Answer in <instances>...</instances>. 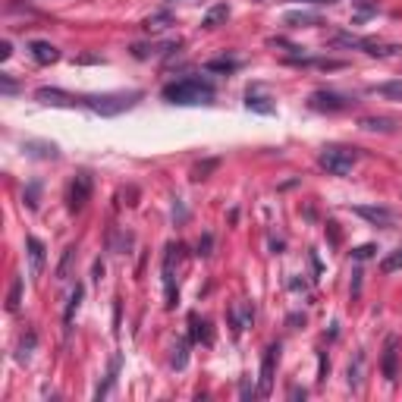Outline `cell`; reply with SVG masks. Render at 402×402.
Instances as JSON below:
<instances>
[{"label":"cell","instance_id":"cell-14","mask_svg":"<svg viewBox=\"0 0 402 402\" xmlns=\"http://www.w3.org/2000/svg\"><path fill=\"white\" fill-rule=\"evenodd\" d=\"M374 94H386V98H402V82H384L371 89Z\"/></svg>","mask_w":402,"mask_h":402},{"label":"cell","instance_id":"cell-3","mask_svg":"<svg viewBox=\"0 0 402 402\" xmlns=\"http://www.w3.org/2000/svg\"><path fill=\"white\" fill-rule=\"evenodd\" d=\"M355 160H358L355 151H346V148H327L324 155H320V167H324L327 173H333V177H346V173L355 167Z\"/></svg>","mask_w":402,"mask_h":402},{"label":"cell","instance_id":"cell-6","mask_svg":"<svg viewBox=\"0 0 402 402\" xmlns=\"http://www.w3.org/2000/svg\"><path fill=\"white\" fill-rule=\"evenodd\" d=\"M277 358H280V346H267L264 362H261V386H258V396H267L270 386H274V368H277Z\"/></svg>","mask_w":402,"mask_h":402},{"label":"cell","instance_id":"cell-25","mask_svg":"<svg viewBox=\"0 0 402 402\" xmlns=\"http://www.w3.org/2000/svg\"><path fill=\"white\" fill-rule=\"evenodd\" d=\"M189 320H192V324H195V327H204V324H199V318H189ZM195 336H204V340H208V342H211V336H208V330H195Z\"/></svg>","mask_w":402,"mask_h":402},{"label":"cell","instance_id":"cell-24","mask_svg":"<svg viewBox=\"0 0 402 402\" xmlns=\"http://www.w3.org/2000/svg\"><path fill=\"white\" fill-rule=\"evenodd\" d=\"M208 248H211V236H204V239H201V242H199V255H211V252H208Z\"/></svg>","mask_w":402,"mask_h":402},{"label":"cell","instance_id":"cell-15","mask_svg":"<svg viewBox=\"0 0 402 402\" xmlns=\"http://www.w3.org/2000/svg\"><path fill=\"white\" fill-rule=\"evenodd\" d=\"M399 267H402V248H399V252H390L384 258V264H380L384 274H393V270H399Z\"/></svg>","mask_w":402,"mask_h":402},{"label":"cell","instance_id":"cell-5","mask_svg":"<svg viewBox=\"0 0 402 402\" xmlns=\"http://www.w3.org/2000/svg\"><path fill=\"white\" fill-rule=\"evenodd\" d=\"M35 101H41V104H50V107H76V104H82V98H76V94L60 91V89H48V85L35 91Z\"/></svg>","mask_w":402,"mask_h":402},{"label":"cell","instance_id":"cell-21","mask_svg":"<svg viewBox=\"0 0 402 402\" xmlns=\"http://www.w3.org/2000/svg\"><path fill=\"white\" fill-rule=\"evenodd\" d=\"M362 362H364V358H362V355H355V371L349 368V384H352V386L362 384Z\"/></svg>","mask_w":402,"mask_h":402},{"label":"cell","instance_id":"cell-22","mask_svg":"<svg viewBox=\"0 0 402 402\" xmlns=\"http://www.w3.org/2000/svg\"><path fill=\"white\" fill-rule=\"evenodd\" d=\"M364 129H393L390 120H364Z\"/></svg>","mask_w":402,"mask_h":402},{"label":"cell","instance_id":"cell-18","mask_svg":"<svg viewBox=\"0 0 402 402\" xmlns=\"http://www.w3.org/2000/svg\"><path fill=\"white\" fill-rule=\"evenodd\" d=\"M223 16H230V10H226V6H214V10L204 16V28H214V23L217 19H223Z\"/></svg>","mask_w":402,"mask_h":402},{"label":"cell","instance_id":"cell-17","mask_svg":"<svg viewBox=\"0 0 402 402\" xmlns=\"http://www.w3.org/2000/svg\"><path fill=\"white\" fill-rule=\"evenodd\" d=\"M236 67H239V63H236V60H226V57H220V60H211V63H208V69H211V72H233Z\"/></svg>","mask_w":402,"mask_h":402},{"label":"cell","instance_id":"cell-13","mask_svg":"<svg viewBox=\"0 0 402 402\" xmlns=\"http://www.w3.org/2000/svg\"><path fill=\"white\" fill-rule=\"evenodd\" d=\"M267 98H258L252 89H248L245 94V104H248V111H258V113H274V104H264Z\"/></svg>","mask_w":402,"mask_h":402},{"label":"cell","instance_id":"cell-4","mask_svg":"<svg viewBox=\"0 0 402 402\" xmlns=\"http://www.w3.org/2000/svg\"><path fill=\"white\" fill-rule=\"evenodd\" d=\"M89 199H91V177L89 173H79L69 182V211H82Z\"/></svg>","mask_w":402,"mask_h":402},{"label":"cell","instance_id":"cell-9","mask_svg":"<svg viewBox=\"0 0 402 402\" xmlns=\"http://www.w3.org/2000/svg\"><path fill=\"white\" fill-rule=\"evenodd\" d=\"M32 60L41 63V67H48V63H57L60 60V50H57L54 45H48V41H32Z\"/></svg>","mask_w":402,"mask_h":402},{"label":"cell","instance_id":"cell-11","mask_svg":"<svg viewBox=\"0 0 402 402\" xmlns=\"http://www.w3.org/2000/svg\"><path fill=\"white\" fill-rule=\"evenodd\" d=\"M26 248H28V261H32V277H38L41 270H45V245H41V239L28 236Z\"/></svg>","mask_w":402,"mask_h":402},{"label":"cell","instance_id":"cell-23","mask_svg":"<svg viewBox=\"0 0 402 402\" xmlns=\"http://www.w3.org/2000/svg\"><path fill=\"white\" fill-rule=\"evenodd\" d=\"M371 252H374V245H362L355 248V258H371Z\"/></svg>","mask_w":402,"mask_h":402},{"label":"cell","instance_id":"cell-1","mask_svg":"<svg viewBox=\"0 0 402 402\" xmlns=\"http://www.w3.org/2000/svg\"><path fill=\"white\" fill-rule=\"evenodd\" d=\"M214 82L211 79H201V76H189V79H179V82H170L164 89V98L170 104H211L214 101Z\"/></svg>","mask_w":402,"mask_h":402},{"label":"cell","instance_id":"cell-8","mask_svg":"<svg viewBox=\"0 0 402 402\" xmlns=\"http://www.w3.org/2000/svg\"><path fill=\"white\" fill-rule=\"evenodd\" d=\"M355 214H358V217H364V220L374 223V226H390V223H393V211H386V208H371V204H358Z\"/></svg>","mask_w":402,"mask_h":402},{"label":"cell","instance_id":"cell-26","mask_svg":"<svg viewBox=\"0 0 402 402\" xmlns=\"http://www.w3.org/2000/svg\"><path fill=\"white\" fill-rule=\"evenodd\" d=\"M13 54V50H10V41H4V48H0V57H4V60H6V57H10Z\"/></svg>","mask_w":402,"mask_h":402},{"label":"cell","instance_id":"cell-19","mask_svg":"<svg viewBox=\"0 0 402 402\" xmlns=\"http://www.w3.org/2000/svg\"><path fill=\"white\" fill-rule=\"evenodd\" d=\"M19 289H23V280L16 277V280H13V286H10V302H6V308H10V311L19 308Z\"/></svg>","mask_w":402,"mask_h":402},{"label":"cell","instance_id":"cell-2","mask_svg":"<svg viewBox=\"0 0 402 402\" xmlns=\"http://www.w3.org/2000/svg\"><path fill=\"white\" fill-rule=\"evenodd\" d=\"M138 98H142V91H111V94H89V98H82V104L89 107L91 113L116 116V113L133 111Z\"/></svg>","mask_w":402,"mask_h":402},{"label":"cell","instance_id":"cell-7","mask_svg":"<svg viewBox=\"0 0 402 402\" xmlns=\"http://www.w3.org/2000/svg\"><path fill=\"white\" fill-rule=\"evenodd\" d=\"M311 107L314 111H346L349 101L340 98V94H333V91H314L311 94Z\"/></svg>","mask_w":402,"mask_h":402},{"label":"cell","instance_id":"cell-16","mask_svg":"<svg viewBox=\"0 0 402 402\" xmlns=\"http://www.w3.org/2000/svg\"><path fill=\"white\" fill-rule=\"evenodd\" d=\"M72 258H76V248H67L60 267H57V280H67V274H69V267H72Z\"/></svg>","mask_w":402,"mask_h":402},{"label":"cell","instance_id":"cell-12","mask_svg":"<svg viewBox=\"0 0 402 402\" xmlns=\"http://www.w3.org/2000/svg\"><path fill=\"white\" fill-rule=\"evenodd\" d=\"M82 286L76 283V289L69 292V302H67V311H63V324H67V333L72 330V318H76V311H79V305H82Z\"/></svg>","mask_w":402,"mask_h":402},{"label":"cell","instance_id":"cell-20","mask_svg":"<svg viewBox=\"0 0 402 402\" xmlns=\"http://www.w3.org/2000/svg\"><path fill=\"white\" fill-rule=\"evenodd\" d=\"M186 349H189L186 340H182L177 349H173V368H186Z\"/></svg>","mask_w":402,"mask_h":402},{"label":"cell","instance_id":"cell-27","mask_svg":"<svg viewBox=\"0 0 402 402\" xmlns=\"http://www.w3.org/2000/svg\"><path fill=\"white\" fill-rule=\"evenodd\" d=\"M170 4H173V0H170Z\"/></svg>","mask_w":402,"mask_h":402},{"label":"cell","instance_id":"cell-10","mask_svg":"<svg viewBox=\"0 0 402 402\" xmlns=\"http://www.w3.org/2000/svg\"><path fill=\"white\" fill-rule=\"evenodd\" d=\"M396 358H399V342H396V336H390L384 346V377L386 380H396Z\"/></svg>","mask_w":402,"mask_h":402}]
</instances>
